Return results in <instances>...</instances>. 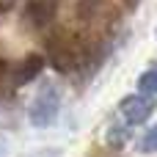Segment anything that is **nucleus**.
<instances>
[{"mask_svg": "<svg viewBox=\"0 0 157 157\" xmlns=\"http://www.w3.org/2000/svg\"><path fill=\"white\" fill-rule=\"evenodd\" d=\"M61 108V97L55 91V86H41V91L36 94V99L30 102V124L33 127H50L58 116Z\"/></svg>", "mask_w": 157, "mask_h": 157, "instance_id": "f257e3e1", "label": "nucleus"}, {"mask_svg": "<svg viewBox=\"0 0 157 157\" xmlns=\"http://www.w3.org/2000/svg\"><path fill=\"white\" fill-rule=\"evenodd\" d=\"M155 105H157L155 97L132 94V97H124V99H121L119 110H121V116H124L127 124H141V121H146V119L155 113Z\"/></svg>", "mask_w": 157, "mask_h": 157, "instance_id": "f03ea898", "label": "nucleus"}, {"mask_svg": "<svg viewBox=\"0 0 157 157\" xmlns=\"http://www.w3.org/2000/svg\"><path fill=\"white\" fill-rule=\"evenodd\" d=\"M47 50H50V63H52L55 72H72V69L80 63V50H77L72 41H66V39L50 41Z\"/></svg>", "mask_w": 157, "mask_h": 157, "instance_id": "7ed1b4c3", "label": "nucleus"}, {"mask_svg": "<svg viewBox=\"0 0 157 157\" xmlns=\"http://www.w3.org/2000/svg\"><path fill=\"white\" fill-rule=\"evenodd\" d=\"M55 11H58V0H30L25 8V19L33 28H47L55 19Z\"/></svg>", "mask_w": 157, "mask_h": 157, "instance_id": "20e7f679", "label": "nucleus"}, {"mask_svg": "<svg viewBox=\"0 0 157 157\" xmlns=\"http://www.w3.org/2000/svg\"><path fill=\"white\" fill-rule=\"evenodd\" d=\"M41 69H44V58L36 55V52H30V55L22 58V63L14 69V86H25V83L36 80V77L41 75Z\"/></svg>", "mask_w": 157, "mask_h": 157, "instance_id": "39448f33", "label": "nucleus"}, {"mask_svg": "<svg viewBox=\"0 0 157 157\" xmlns=\"http://www.w3.org/2000/svg\"><path fill=\"white\" fill-rule=\"evenodd\" d=\"M138 91L146 94V97H155L157 94V69H149L138 77Z\"/></svg>", "mask_w": 157, "mask_h": 157, "instance_id": "423d86ee", "label": "nucleus"}, {"mask_svg": "<svg viewBox=\"0 0 157 157\" xmlns=\"http://www.w3.org/2000/svg\"><path fill=\"white\" fill-rule=\"evenodd\" d=\"M127 138H130V130L121 124V127H110V132H108V146H113V149H121L124 144H127Z\"/></svg>", "mask_w": 157, "mask_h": 157, "instance_id": "0eeeda50", "label": "nucleus"}, {"mask_svg": "<svg viewBox=\"0 0 157 157\" xmlns=\"http://www.w3.org/2000/svg\"><path fill=\"white\" fill-rule=\"evenodd\" d=\"M141 152H144V155H155L157 152V124L141 138Z\"/></svg>", "mask_w": 157, "mask_h": 157, "instance_id": "6e6552de", "label": "nucleus"}, {"mask_svg": "<svg viewBox=\"0 0 157 157\" xmlns=\"http://www.w3.org/2000/svg\"><path fill=\"white\" fill-rule=\"evenodd\" d=\"M3 75H6V61L0 58V80H3Z\"/></svg>", "mask_w": 157, "mask_h": 157, "instance_id": "1a4fd4ad", "label": "nucleus"}, {"mask_svg": "<svg viewBox=\"0 0 157 157\" xmlns=\"http://www.w3.org/2000/svg\"><path fill=\"white\" fill-rule=\"evenodd\" d=\"M124 3H130V6H135V3H138V0H124Z\"/></svg>", "mask_w": 157, "mask_h": 157, "instance_id": "9d476101", "label": "nucleus"}]
</instances>
